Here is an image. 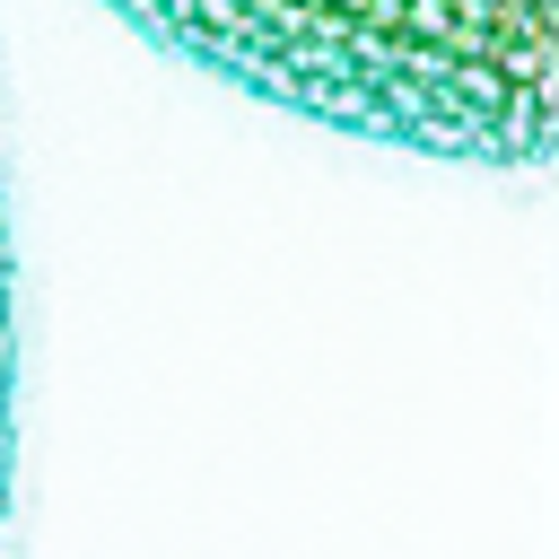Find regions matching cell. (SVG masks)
Listing matches in <instances>:
<instances>
[{"mask_svg":"<svg viewBox=\"0 0 559 559\" xmlns=\"http://www.w3.org/2000/svg\"><path fill=\"white\" fill-rule=\"evenodd\" d=\"M175 61L288 105L323 131L542 166L559 0H105Z\"/></svg>","mask_w":559,"mask_h":559,"instance_id":"obj_1","label":"cell"},{"mask_svg":"<svg viewBox=\"0 0 559 559\" xmlns=\"http://www.w3.org/2000/svg\"><path fill=\"white\" fill-rule=\"evenodd\" d=\"M9 480H17V262H9V192H0V550H9Z\"/></svg>","mask_w":559,"mask_h":559,"instance_id":"obj_2","label":"cell"}]
</instances>
